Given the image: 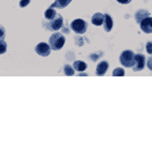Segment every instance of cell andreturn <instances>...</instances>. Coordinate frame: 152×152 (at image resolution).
I'll list each match as a JSON object with an SVG mask.
<instances>
[{
  "mask_svg": "<svg viewBox=\"0 0 152 152\" xmlns=\"http://www.w3.org/2000/svg\"><path fill=\"white\" fill-rule=\"evenodd\" d=\"M145 63H146V60H145L144 55L141 54V53L135 54V64L132 66V69L135 72L142 71L145 67Z\"/></svg>",
  "mask_w": 152,
  "mask_h": 152,
  "instance_id": "obj_5",
  "label": "cell"
},
{
  "mask_svg": "<svg viewBox=\"0 0 152 152\" xmlns=\"http://www.w3.org/2000/svg\"><path fill=\"white\" fill-rule=\"evenodd\" d=\"M73 67L78 72H83L87 69V64L82 61H76L73 63Z\"/></svg>",
  "mask_w": 152,
  "mask_h": 152,
  "instance_id": "obj_13",
  "label": "cell"
},
{
  "mask_svg": "<svg viewBox=\"0 0 152 152\" xmlns=\"http://www.w3.org/2000/svg\"><path fill=\"white\" fill-rule=\"evenodd\" d=\"M149 12L145 10H140L135 13V19L138 23H140L145 18L149 17Z\"/></svg>",
  "mask_w": 152,
  "mask_h": 152,
  "instance_id": "obj_12",
  "label": "cell"
},
{
  "mask_svg": "<svg viewBox=\"0 0 152 152\" xmlns=\"http://www.w3.org/2000/svg\"><path fill=\"white\" fill-rule=\"evenodd\" d=\"M71 29H72L75 33L77 34H83L86 32L88 28V24L85 20L78 18V19H75L71 23Z\"/></svg>",
  "mask_w": 152,
  "mask_h": 152,
  "instance_id": "obj_4",
  "label": "cell"
},
{
  "mask_svg": "<svg viewBox=\"0 0 152 152\" xmlns=\"http://www.w3.org/2000/svg\"><path fill=\"white\" fill-rule=\"evenodd\" d=\"M7 49V42L3 40H0V54H3V53H6Z\"/></svg>",
  "mask_w": 152,
  "mask_h": 152,
  "instance_id": "obj_17",
  "label": "cell"
},
{
  "mask_svg": "<svg viewBox=\"0 0 152 152\" xmlns=\"http://www.w3.org/2000/svg\"><path fill=\"white\" fill-rule=\"evenodd\" d=\"M63 26V18L60 14H58L57 16L52 20H45L44 22V27L50 31H56L60 30Z\"/></svg>",
  "mask_w": 152,
  "mask_h": 152,
  "instance_id": "obj_2",
  "label": "cell"
},
{
  "mask_svg": "<svg viewBox=\"0 0 152 152\" xmlns=\"http://www.w3.org/2000/svg\"><path fill=\"white\" fill-rule=\"evenodd\" d=\"M104 28L105 31L110 32L113 27V21H112V17L109 15H104Z\"/></svg>",
  "mask_w": 152,
  "mask_h": 152,
  "instance_id": "obj_10",
  "label": "cell"
},
{
  "mask_svg": "<svg viewBox=\"0 0 152 152\" xmlns=\"http://www.w3.org/2000/svg\"><path fill=\"white\" fill-rule=\"evenodd\" d=\"M135 59V54L132 50H124L120 57V63L127 68H131L134 65Z\"/></svg>",
  "mask_w": 152,
  "mask_h": 152,
  "instance_id": "obj_3",
  "label": "cell"
},
{
  "mask_svg": "<svg viewBox=\"0 0 152 152\" xmlns=\"http://www.w3.org/2000/svg\"><path fill=\"white\" fill-rule=\"evenodd\" d=\"M6 36V30L3 26H0V40L4 39V37Z\"/></svg>",
  "mask_w": 152,
  "mask_h": 152,
  "instance_id": "obj_18",
  "label": "cell"
},
{
  "mask_svg": "<svg viewBox=\"0 0 152 152\" xmlns=\"http://www.w3.org/2000/svg\"><path fill=\"white\" fill-rule=\"evenodd\" d=\"M116 1L121 4H128L132 2V0H116Z\"/></svg>",
  "mask_w": 152,
  "mask_h": 152,
  "instance_id": "obj_22",
  "label": "cell"
},
{
  "mask_svg": "<svg viewBox=\"0 0 152 152\" xmlns=\"http://www.w3.org/2000/svg\"><path fill=\"white\" fill-rule=\"evenodd\" d=\"M108 68H109L108 62H107L106 61H100L96 67V75L97 76H104L105 72H107V70L108 69Z\"/></svg>",
  "mask_w": 152,
  "mask_h": 152,
  "instance_id": "obj_8",
  "label": "cell"
},
{
  "mask_svg": "<svg viewBox=\"0 0 152 152\" xmlns=\"http://www.w3.org/2000/svg\"><path fill=\"white\" fill-rule=\"evenodd\" d=\"M140 28L146 34L152 33V18H145L140 23Z\"/></svg>",
  "mask_w": 152,
  "mask_h": 152,
  "instance_id": "obj_7",
  "label": "cell"
},
{
  "mask_svg": "<svg viewBox=\"0 0 152 152\" xmlns=\"http://www.w3.org/2000/svg\"><path fill=\"white\" fill-rule=\"evenodd\" d=\"M147 51L149 54H152V42H149L147 44Z\"/></svg>",
  "mask_w": 152,
  "mask_h": 152,
  "instance_id": "obj_20",
  "label": "cell"
},
{
  "mask_svg": "<svg viewBox=\"0 0 152 152\" xmlns=\"http://www.w3.org/2000/svg\"><path fill=\"white\" fill-rule=\"evenodd\" d=\"M35 51L37 54L42 56V57H47L50 54V45H49L47 43L40 42L37 44L35 47Z\"/></svg>",
  "mask_w": 152,
  "mask_h": 152,
  "instance_id": "obj_6",
  "label": "cell"
},
{
  "mask_svg": "<svg viewBox=\"0 0 152 152\" xmlns=\"http://www.w3.org/2000/svg\"><path fill=\"white\" fill-rule=\"evenodd\" d=\"M147 65V68H148L150 70H151L152 71V57H150V58H148Z\"/></svg>",
  "mask_w": 152,
  "mask_h": 152,
  "instance_id": "obj_21",
  "label": "cell"
},
{
  "mask_svg": "<svg viewBox=\"0 0 152 152\" xmlns=\"http://www.w3.org/2000/svg\"><path fill=\"white\" fill-rule=\"evenodd\" d=\"M88 74H85V73H82V74H80L79 76H87Z\"/></svg>",
  "mask_w": 152,
  "mask_h": 152,
  "instance_id": "obj_23",
  "label": "cell"
},
{
  "mask_svg": "<svg viewBox=\"0 0 152 152\" xmlns=\"http://www.w3.org/2000/svg\"><path fill=\"white\" fill-rule=\"evenodd\" d=\"M72 2V0H56L54 3H53L50 6V7H57L58 9H62V8L66 7L70 3Z\"/></svg>",
  "mask_w": 152,
  "mask_h": 152,
  "instance_id": "obj_11",
  "label": "cell"
},
{
  "mask_svg": "<svg viewBox=\"0 0 152 152\" xmlns=\"http://www.w3.org/2000/svg\"><path fill=\"white\" fill-rule=\"evenodd\" d=\"M112 75L114 77H124V70L122 68H116L112 72Z\"/></svg>",
  "mask_w": 152,
  "mask_h": 152,
  "instance_id": "obj_15",
  "label": "cell"
},
{
  "mask_svg": "<svg viewBox=\"0 0 152 152\" xmlns=\"http://www.w3.org/2000/svg\"><path fill=\"white\" fill-rule=\"evenodd\" d=\"M104 20V15L101 13H96L92 18V23L95 26H101Z\"/></svg>",
  "mask_w": 152,
  "mask_h": 152,
  "instance_id": "obj_9",
  "label": "cell"
},
{
  "mask_svg": "<svg viewBox=\"0 0 152 152\" xmlns=\"http://www.w3.org/2000/svg\"><path fill=\"white\" fill-rule=\"evenodd\" d=\"M57 15H58L57 11L50 7V8H48L47 10H45V18L46 20H52V19H53L57 16Z\"/></svg>",
  "mask_w": 152,
  "mask_h": 152,
  "instance_id": "obj_14",
  "label": "cell"
},
{
  "mask_svg": "<svg viewBox=\"0 0 152 152\" xmlns=\"http://www.w3.org/2000/svg\"><path fill=\"white\" fill-rule=\"evenodd\" d=\"M30 3V0H21L20 3H19V6L21 7H26V6Z\"/></svg>",
  "mask_w": 152,
  "mask_h": 152,
  "instance_id": "obj_19",
  "label": "cell"
},
{
  "mask_svg": "<svg viewBox=\"0 0 152 152\" xmlns=\"http://www.w3.org/2000/svg\"><path fill=\"white\" fill-rule=\"evenodd\" d=\"M64 70H65V73L66 76H73L74 75V70L70 65H65L64 67Z\"/></svg>",
  "mask_w": 152,
  "mask_h": 152,
  "instance_id": "obj_16",
  "label": "cell"
},
{
  "mask_svg": "<svg viewBox=\"0 0 152 152\" xmlns=\"http://www.w3.org/2000/svg\"><path fill=\"white\" fill-rule=\"evenodd\" d=\"M49 43L52 50H59L65 45V37L61 33H54L50 36Z\"/></svg>",
  "mask_w": 152,
  "mask_h": 152,
  "instance_id": "obj_1",
  "label": "cell"
}]
</instances>
